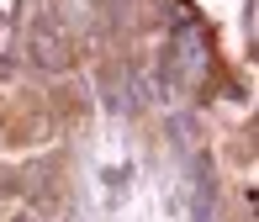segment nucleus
Wrapping results in <instances>:
<instances>
[{
    "mask_svg": "<svg viewBox=\"0 0 259 222\" xmlns=\"http://www.w3.org/2000/svg\"><path fill=\"white\" fill-rule=\"evenodd\" d=\"M27 53H32V64L48 69V74H58V69L69 64V48L58 42V32H53V27H37V32H32V37H27Z\"/></svg>",
    "mask_w": 259,
    "mask_h": 222,
    "instance_id": "2",
    "label": "nucleus"
},
{
    "mask_svg": "<svg viewBox=\"0 0 259 222\" xmlns=\"http://www.w3.org/2000/svg\"><path fill=\"white\" fill-rule=\"evenodd\" d=\"M101 90H106V106L111 111H138V90H133V79H127V69H106Z\"/></svg>",
    "mask_w": 259,
    "mask_h": 222,
    "instance_id": "3",
    "label": "nucleus"
},
{
    "mask_svg": "<svg viewBox=\"0 0 259 222\" xmlns=\"http://www.w3.org/2000/svg\"><path fill=\"white\" fill-rule=\"evenodd\" d=\"M201 69H206V42H201V32H196L191 21H185V27L169 37V58H164V74H169V79H175V74H180V79H196Z\"/></svg>",
    "mask_w": 259,
    "mask_h": 222,
    "instance_id": "1",
    "label": "nucleus"
}]
</instances>
